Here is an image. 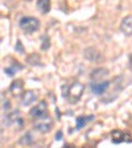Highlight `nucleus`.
<instances>
[{
	"label": "nucleus",
	"instance_id": "nucleus-12",
	"mask_svg": "<svg viewBox=\"0 0 132 148\" xmlns=\"http://www.w3.org/2000/svg\"><path fill=\"white\" fill-rule=\"evenodd\" d=\"M37 9L40 11L42 15L48 13L50 11V0H37Z\"/></svg>",
	"mask_w": 132,
	"mask_h": 148
},
{
	"label": "nucleus",
	"instance_id": "nucleus-9",
	"mask_svg": "<svg viewBox=\"0 0 132 148\" xmlns=\"http://www.w3.org/2000/svg\"><path fill=\"white\" fill-rule=\"evenodd\" d=\"M120 31L126 36H132V16H126L120 23Z\"/></svg>",
	"mask_w": 132,
	"mask_h": 148
},
{
	"label": "nucleus",
	"instance_id": "nucleus-6",
	"mask_svg": "<svg viewBox=\"0 0 132 148\" xmlns=\"http://www.w3.org/2000/svg\"><path fill=\"white\" fill-rule=\"evenodd\" d=\"M108 86H110V82H108V81H101V82H92L90 89H91V91L94 92L95 95H102V94L106 92Z\"/></svg>",
	"mask_w": 132,
	"mask_h": 148
},
{
	"label": "nucleus",
	"instance_id": "nucleus-14",
	"mask_svg": "<svg viewBox=\"0 0 132 148\" xmlns=\"http://www.w3.org/2000/svg\"><path fill=\"white\" fill-rule=\"evenodd\" d=\"M124 134L122 132V131H114V132L111 134V139H112V142L114 143H120L123 142L124 138H123Z\"/></svg>",
	"mask_w": 132,
	"mask_h": 148
},
{
	"label": "nucleus",
	"instance_id": "nucleus-7",
	"mask_svg": "<svg viewBox=\"0 0 132 148\" xmlns=\"http://www.w3.org/2000/svg\"><path fill=\"white\" fill-rule=\"evenodd\" d=\"M108 75V70L106 68H98L95 70H92V73L90 74V78H91L92 82H101V81H105V78Z\"/></svg>",
	"mask_w": 132,
	"mask_h": 148
},
{
	"label": "nucleus",
	"instance_id": "nucleus-8",
	"mask_svg": "<svg viewBox=\"0 0 132 148\" xmlns=\"http://www.w3.org/2000/svg\"><path fill=\"white\" fill-rule=\"evenodd\" d=\"M37 101V92L34 90H27V91L23 94L21 98V105L23 106H31L32 103Z\"/></svg>",
	"mask_w": 132,
	"mask_h": 148
},
{
	"label": "nucleus",
	"instance_id": "nucleus-10",
	"mask_svg": "<svg viewBox=\"0 0 132 148\" xmlns=\"http://www.w3.org/2000/svg\"><path fill=\"white\" fill-rule=\"evenodd\" d=\"M85 57L92 62H96L101 58V52H98V50L94 49V48H86V49H85Z\"/></svg>",
	"mask_w": 132,
	"mask_h": 148
},
{
	"label": "nucleus",
	"instance_id": "nucleus-1",
	"mask_svg": "<svg viewBox=\"0 0 132 148\" xmlns=\"http://www.w3.org/2000/svg\"><path fill=\"white\" fill-rule=\"evenodd\" d=\"M83 91H85V85L82 82H78V81L62 86V95L70 103H77L82 98Z\"/></svg>",
	"mask_w": 132,
	"mask_h": 148
},
{
	"label": "nucleus",
	"instance_id": "nucleus-2",
	"mask_svg": "<svg viewBox=\"0 0 132 148\" xmlns=\"http://www.w3.org/2000/svg\"><path fill=\"white\" fill-rule=\"evenodd\" d=\"M33 127L36 131L41 134H46V132H50L53 128V119L49 114L45 115V116H41L38 119H34V123Z\"/></svg>",
	"mask_w": 132,
	"mask_h": 148
},
{
	"label": "nucleus",
	"instance_id": "nucleus-17",
	"mask_svg": "<svg viewBox=\"0 0 132 148\" xmlns=\"http://www.w3.org/2000/svg\"><path fill=\"white\" fill-rule=\"evenodd\" d=\"M61 136H62V134H61V132H58V134H57V136H55V139L58 140V139H61Z\"/></svg>",
	"mask_w": 132,
	"mask_h": 148
},
{
	"label": "nucleus",
	"instance_id": "nucleus-18",
	"mask_svg": "<svg viewBox=\"0 0 132 148\" xmlns=\"http://www.w3.org/2000/svg\"><path fill=\"white\" fill-rule=\"evenodd\" d=\"M131 65H132V56H131Z\"/></svg>",
	"mask_w": 132,
	"mask_h": 148
},
{
	"label": "nucleus",
	"instance_id": "nucleus-15",
	"mask_svg": "<svg viewBox=\"0 0 132 148\" xmlns=\"http://www.w3.org/2000/svg\"><path fill=\"white\" fill-rule=\"evenodd\" d=\"M20 143H21V144H31V143H32L31 134H27V135L23 136V138L20 139Z\"/></svg>",
	"mask_w": 132,
	"mask_h": 148
},
{
	"label": "nucleus",
	"instance_id": "nucleus-5",
	"mask_svg": "<svg viewBox=\"0 0 132 148\" xmlns=\"http://www.w3.org/2000/svg\"><path fill=\"white\" fill-rule=\"evenodd\" d=\"M7 122H8L11 126H17V128H23L24 126V120H23V116H21V112L18 110H15L12 111L11 114L7 115Z\"/></svg>",
	"mask_w": 132,
	"mask_h": 148
},
{
	"label": "nucleus",
	"instance_id": "nucleus-13",
	"mask_svg": "<svg viewBox=\"0 0 132 148\" xmlns=\"http://www.w3.org/2000/svg\"><path fill=\"white\" fill-rule=\"evenodd\" d=\"M94 119V116L92 115H86V116H78L77 118V120H75V128L77 130H81V128H83V127L86 126L87 123H89L90 120H92Z\"/></svg>",
	"mask_w": 132,
	"mask_h": 148
},
{
	"label": "nucleus",
	"instance_id": "nucleus-3",
	"mask_svg": "<svg viewBox=\"0 0 132 148\" xmlns=\"http://www.w3.org/2000/svg\"><path fill=\"white\" fill-rule=\"evenodd\" d=\"M18 25H20V28H21L25 33H34V32L40 28V21H38L36 17L25 16V17H23L21 20H20Z\"/></svg>",
	"mask_w": 132,
	"mask_h": 148
},
{
	"label": "nucleus",
	"instance_id": "nucleus-4",
	"mask_svg": "<svg viewBox=\"0 0 132 148\" xmlns=\"http://www.w3.org/2000/svg\"><path fill=\"white\" fill-rule=\"evenodd\" d=\"M49 114V111H48V105H46L45 101H41L38 102L34 107H32L31 112H29V115H31L32 119H38V118L41 116H45V115Z\"/></svg>",
	"mask_w": 132,
	"mask_h": 148
},
{
	"label": "nucleus",
	"instance_id": "nucleus-11",
	"mask_svg": "<svg viewBox=\"0 0 132 148\" xmlns=\"http://www.w3.org/2000/svg\"><path fill=\"white\" fill-rule=\"evenodd\" d=\"M23 89H24V83H23V81H20V79L13 81V82L11 83V86H9L11 92L15 94V95H20L23 92Z\"/></svg>",
	"mask_w": 132,
	"mask_h": 148
},
{
	"label": "nucleus",
	"instance_id": "nucleus-16",
	"mask_svg": "<svg viewBox=\"0 0 132 148\" xmlns=\"http://www.w3.org/2000/svg\"><path fill=\"white\" fill-rule=\"evenodd\" d=\"M1 103H3V110H8L9 108V101L8 99H4V97H1Z\"/></svg>",
	"mask_w": 132,
	"mask_h": 148
}]
</instances>
